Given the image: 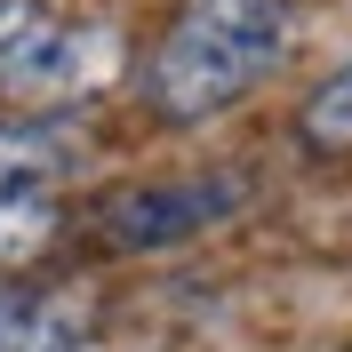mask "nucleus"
Segmentation results:
<instances>
[{"mask_svg": "<svg viewBox=\"0 0 352 352\" xmlns=\"http://www.w3.org/2000/svg\"><path fill=\"white\" fill-rule=\"evenodd\" d=\"M56 200L24 192V200H0V272H16V264H32L48 241H56Z\"/></svg>", "mask_w": 352, "mask_h": 352, "instance_id": "0eeeda50", "label": "nucleus"}, {"mask_svg": "<svg viewBox=\"0 0 352 352\" xmlns=\"http://www.w3.org/2000/svg\"><path fill=\"white\" fill-rule=\"evenodd\" d=\"M248 200V176L241 168H217V176H160V184H120L88 208V232L120 256H160V248H184L200 241L208 224H224L232 208Z\"/></svg>", "mask_w": 352, "mask_h": 352, "instance_id": "f03ea898", "label": "nucleus"}, {"mask_svg": "<svg viewBox=\"0 0 352 352\" xmlns=\"http://www.w3.org/2000/svg\"><path fill=\"white\" fill-rule=\"evenodd\" d=\"M56 41H65V24L41 0H0V88H41Z\"/></svg>", "mask_w": 352, "mask_h": 352, "instance_id": "39448f33", "label": "nucleus"}, {"mask_svg": "<svg viewBox=\"0 0 352 352\" xmlns=\"http://www.w3.org/2000/svg\"><path fill=\"white\" fill-rule=\"evenodd\" d=\"M288 0H184L144 56V104L176 129L217 120L280 65Z\"/></svg>", "mask_w": 352, "mask_h": 352, "instance_id": "f257e3e1", "label": "nucleus"}, {"mask_svg": "<svg viewBox=\"0 0 352 352\" xmlns=\"http://www.w3.org/2000/svg\"><path fill=\"white\" fill-rule=\"evenodd\" d=\"M296 144H305L312 160H352V56L305 96V112H296Z\"/></svg>", "mask_w": 352, "mask_h": 352, "instance_id": "423d86ee", "label": "nucleus"}, {"mask_svg": "<svg viewBox=\"0 0 352 352\" xmlns=\"http://www.w3.org/2000/svg\"><path fill=\"white\" fill-rule=\"evenodd\" d=\"M88 288H0V352H80Z\"/></svg>", "mask_w": 352, "mask_h": 352, "instance_id": "20e7f679", "label": "nucleus"}, {"mask_svg": "<svg viewBox=\"0 0 352 352\" xmlns=\"http://www.w3.org/2000/svg\"><path fill=\"white\" fill-rule=\"evenodd\" d=\"M80 352H96V344H80Z\"/></svg>", "mask_w": 352, "mask_h": 352, "instance_id": "6e6552de", "label": "nucleus"}, {"mask_svg": "<svg viewBox=\"0 0 352 352\" xmlns=\"http://www.w3.org/2000/svg\"><path fill=\"white\" fill-rule=\"evenodd\" d=\"M80 160H88V120H72V112L0 120V200L48 192L56 176H80Z\"/></svg>", "mask_w": 352, "mask_h": 352, "instance_id": "7ed1b4c3", "label": "nucleus"}]
</instances>
